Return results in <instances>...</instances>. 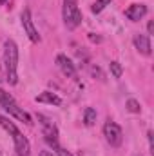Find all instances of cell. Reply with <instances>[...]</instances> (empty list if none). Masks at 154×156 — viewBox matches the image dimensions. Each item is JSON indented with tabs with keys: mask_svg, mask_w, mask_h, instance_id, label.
Here are the masks:
<instances>
[{
	"mask_svg": "<svg viewBox=\"0 0 154 156\" xmlns=\"http://www.w3.org/2000/svg\"><path fill=\"white\" fill-rule=\"evenodd\" d=\"M16 66H18V47L15 40H5L4 42V67H5V80L15 85L18 82L16 75Z\"/></svg>",
	"mask_w": 154,
	"mask_h": 156,
	"instance_id": "6da1fadb",
	"label": "cell"
},
{
	"mask_svg": "<svg viewBox=\"0 0 154 156\" xmlns=\"http://www.w3.org/2000/svg\"><path fill=\"white\" fill-rule=\"evenodd\" d=\"M0 107H4L11 116H15L16 120H20V122H24V123H27V125H31L33 123V118L29 116L16 102H15V98L9 94V93H5L4 89H0Z\"/></svg>",
	"mask_w": 154,
	"mask_h": 156,
	"instance_id": "7a4b0ae2",
	"label": "cell"
},
{
	"mask_svg": "<svg viewBox=\"0 0 154 156\" xmlns=\"http://www.w3.org/2000/svg\"><path fill=\"white\" fill-rule=\"evenodd\" d=\"M64 22L67 29H76L82 24V13L76 0H64Z\"/></svg>",
	"mask_w": 154,
	"mask_h": 156,
	"instance_id": "3957f363",
	"label": "cell"
},
{
	"mask_svg": "<svg viewBox=\"0 0 154 156\" xmlns=\"http://www.w3.org/2000/svg\"><path fill=\"white\" fill-rule=\"evenodd\" d=\"M103 136H105V140H107V144L111 147H120L121 142H123V131L113 120L105 122V125H103Z\"/></svg>",
	"mask_w": 154,
	"mask_h": 156,
	"instance_id": "277c9868",
	"label": "cell"
},
{
	"mask_svg": "<svg viewBox=\"0 0 154 156\" xmlns=\"http://www.w3.org/2000/svg\"><path fill=\"white\" fill-rule=\"evenodd\" d=\"M38 118L42 120V125H44V138H45V142H47L53 149L60 147V145H58V129L54 127V123L49 122L47 118H44L42 115H40Z\"/></svg>",
	"mask_w": 154,
	"mask_h": 156,
	"instance_id": "5b68a950",
	"label": "cell"
},
{
	"mask_svg": "<svg viewBox=\"0 0 154 156\" xmlns=\"http://www.w3.org/2000/svg\"><path fill=\"white\" fill-rule=\"evenodd\" d=\"M22 26H24V31H26V35L29 37V40H31L33 44H38L40 35H38V31H37V27H35V24H33V18H31L29 9H24V11H22Z\"/></svg>",
	"mask_w": 154,
	"mask_h": 156,
	"instance_id": "8992f818",
	"label": "cell"
},
{
	"mask_svg": "<svg viewBox=\"0 0 154 156\" xmlns=\"http://www.w3.org/2000/svg\"><path fill=\"white\" fill-rule=\"evenodd\" d=\"M13 142H15V151H16V154L18 156H29L31 153V144H29V140L18 131L16 134H13Z\"/></svg>",
	"mask_w": 154,
	"mask_h": 156,
	"instance_id": "52a82bcc",
	"label": "cell"
},
{
	"mask_svg": "<svg viewBox=\"0 0 154 156\" xmlns=\"http://www.w3.org/2000/svg\"><path fill=\"white\" fill-rule=\"evenodd\" d=\"M147 15V5L145 4H132L125 9V16L132 22H140Z\"/></svg>",
	"mask_w": 154,
	"mask_h": 156,
	"instance_id": "ba28073f",
	"label": "cell"
},
{
	"mask_svg": "<svg viewBox=\"0 0 154 156\" xmlns=\"http://www.w3.org/2000/svg\"><path fill=\"white\" fill-rule=\"evenodd\" d=\"M56 66L60 67V71H62L67 78H73L75 75H76V67H75V64H73L71 58H67L65 55H58V56H56Z\"/></svg>",
	"mask_w": 154,
	"mask_h": 156,
	"instance_id": "9c48e42d",
	"label": "cell"
},
{
	"mask_svg": "<svg viewBox=\"0 0 154 156\" xmlns=\"http://www.w3.org/2000/svg\"><path fill=\"white\" fill-rule=\"evenodd\" d=\"M134 47H136L142 55L149 56V55H151V38H149L147 35H136V37H134Z\"/></svg>",
	"mask_w": 154,
	"mask_h": 156,
	"instance_id": "30bf717a",
	"label": "cell"
},
{
	"mask_svg": "<svg viewBox=\"0 0 154 156\" xmlns=\"http://www.w3.org/2000/svg\"><path fill=\"white\" fill-rule=\"evenodd\" d=\"M35 100H37L38 104H51V105H60V104H62V98H60L58 94L51 93V91H44V93L38 94Z\"/></svg>",
	"mask_w": 154,
	"mask_h": 156,
	"instance_id": "8fae6325",
	"label": "cell"
},
{
	"mask_svg": "<svg viewBox=\"0 0 154 156\" xmlns=\"http://www.w3.org/2000/svg\"><path fill=\"white\" fill-rule=\"evenodd\" d=\"M0 127H2V129H5V131H7V133L11 134V136L18 133V127L15 125V122H11L9 118L2 116V115H0Z\"/></svg>",
	"mask_w": 154,
	"mask_h": 156,
	"instance_id": "7c38bea8",
	"label": "cell"
},
{
	"mask_svg": "<svg viewBox=\"0 0 154 156\" xmlns=\"http://www.w3.org/2000/svg\"><path fill=\"white\" fill-rule=\"evenodd\" d=\"M83 122H85V125H94L96 123V111L93 109V107H87L85 109V113H83Z\"/></svg>",
	"mask_w": 154,
	"mask_h": 156,
	"instance_id": "4fadbf2b",
	"label": "cell"
},
{
	"mask_svg": "<svg viewBox=\"0 0 154 156\" xmlns=\"http://www.w3.org/2000/svg\"><path fill=\"white\" fill-rule=\"evenodd\" d=\"M111 4V0H96L94 4H93V7H91V11L94 13V15H98V13H102L107 5Z\"/></svg>",
	"mask_w": 154,
	"mask_h": 156,
	"instance_id": "5bb4252c",
	"label": "cell"
},
{
	"mask_svg": "<svg viewBox=\"0 0 154 156\" xmlns=\"http://www.w3.org/2000/svg\"><path fill=\"white\" fill-rule=\"evenodd\" d=\"M125 105H127V109H129L131 113H140V111H142V105H140V102H138V100H134V98H129Z\"/></svg>",
	"mask_w": 154,
	"mask_h": 156,
	"instance_id": "9a60e30c",
	"label": "cell"
},
{
	"mask_svg": "<svg viewBox=\"0 0 154 156\" xmlns=\"http://www.w3.org/2000/svg\"><path fill=\"white\" fill-rule=\"evenodd\" d=\"M121 73H123L121 64H120V62H111V75H113L114 78H120L121 76Z\"/></svg>",
	"mask_w": 154,
	"mask_h": 156,
	"instance_id": "2e32d148",
	"label": "cell"
},
{
	"mask_svg": "<svg viewBox=\"0 0 154 156\" xmlns=\"http://www.w3.org/2000/svg\"><path fill=\"white\" fill-rule=\"evenodd\" d=\"M54 151H56V154H58V156H73L69 151H65V149H62V147H56Z\"/></svg>",
	"mask_w": 154,
	"mask_h": 156,
	"instance_id": "e0dca14e",
	"label": "cell"
},
{
	"mask_svg": "<svg viewBox=\"0 0 154 156\" xmlns=\"http://www.w3.org/2000/svg\"><path fill=\"white\" fill-rule=\"evenodd\" d=\"M91 73H93V76H100V80H103V75H102L100 67H93V69H91Z\"/></svg>",
	"mask_w": 154,
	"mask_h": 156,
	"instance_id": "ac0fdd59",
	"label": "cell"
},
{
	"mask_svg": "<svg viewBox=\"0 0 154 156\" xmlns=\"http://www.w3.org/2000/svg\"><path fill=\"white\" fill-rule=\"evenodd\" d=\"M147 31H149V35H152V33H154V22H152V20L147 24Z\"/></svg>",
	"mask_w": 154,
	"mask_h": 156,
	"instance_id": "d6986e66",
	"label": "cell"
},
{
	"mask_svg": "<svg viewBox=\"0 0 154 156\" xmlns=\"http://www.w3.org/2000/svg\"><path fill=\"white\" fill-rule=\"evenodd\" d=\"M40 156H54V154H53L51 151H42V153H40Z\"/></svg>",
	"mask_w": 154,
	"mask_h": 156,
	"instance_id": "ffe728a7",
	"label": "cell"
},
{
	"mask_svg": "<svg viewBox=\"0 0 154 156\" xmlns=\"http://www.w3.org/2000/svg\"><path fill=\"white\" fill-rule=\"evenodd\" d=\"M89 38L93 40V42H100V40H102L100 37H94V35H89Z\"/></svg>",
	"mask_w": 154,
	"mask_h": 156,
	"instance_id": "44dd1931",
	"label": "cell"
},
{
	"mask_svg": "<svg viewBox=\"0 0 154 156\" xmlns=\"http://www.w3.org/2000/svg\"><path fill=\"white\" fill-rule=\"evenodd\" d=\"M4 2H5V0H0V4H4Z\"/></svg>",
	"mask_w": 154,
	"mask_h": 156,
	"instance_id": "7402d4cb",
	"label": "cell"
}]
</instances>
